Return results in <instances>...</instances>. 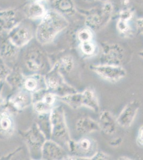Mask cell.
<instances>
[{
  "label": "cell",
  "mask_w": 143,
  "mask_h": 160,
  "mask_svg": "<svg viewBox=\"0 0 143 160\" xmlns=\"http://www.w3.org/2000/svg\"><path fill=\"white\" fill-rule=\"evenodd\" d=\"M61 64L64 68H65L67 71H69L73 67V63L72 59L71 57H65L62 59Z\"/></svg>",
  "instance_id": "21"
},
{
  "label": "cell",
  "mask_w": 143,
  "mask_h": 160,
  "mask_svg": "<svg viewBox=\"0 0 143 160\" xmlns=\"http://www.w3.org/2000/svg\"><path fill=\"white\" fill-rule=\"evenodd\" d=\"M82 106L94 111L98 112L100 110V104L98 97L94 90L90 88L87 89L82 93Z\"/></svg>",
  "instance_id": "10"
},
{
  "label": "cell",
  "mask_w": 143,
  "mask_h": 160,
  "mask_svg": "<svg viewBox=\"0 0 143 160\" xmlns=\"http://www.w3.org/2000/svg\"><path fill=\"white\" fill-rule=\"evenodd\" d=\"M78 38L81 43L89 42L92 40L93 34L89 29H83L78 33Z\"/></svg>",
  "instance_id": "19"
},
{
  "label": "cell",
  "mask_w": 143,
  "mask_h": 160,
  "mask_svg": "<svg viewBox=\"0 0 143 160\" xmlns=\"http://www.w3.org/2000/svg\"><path fill=\"white\" fill-rule=\"evenodd\" d=\"M123 57V49L119 45L112 44L104 48L103 64L119 65Z\"/></svg>",
  "instance_id": "5"
},
{
  "label": "cell",
  "mask_w": 143,
  "mask_h": 160,
  "mask_svg": "<svg viewBox=\"0 0 143 160\" xmlns=\"http://www.w3.org/2000/svg\"><path fill=\"white\" fill-rule=\"evenodd\" d=\"M135 1L139 3L143 4V0H135Z\"/></svg>",
  "instance_id": "28"
},
{
  "label": "cell",
  "mask_w": 143,
  "mask_h": 160,
  "mask_svg": "<svg viewBox=\"0 0 143 160\" xmlns=\"http://www.w3.org/2000/svg\"><path fill=\"white\" fill-rule=\"evenodd\" d=\"M90 69L101 78L109 82H118L127 74L125 69L119 65L100 64L91 66Z\"/></svg>",
  "instance_id": "3"
},
{
  "label": "cell",
  "mask_w": 143,
  "mask_h": 160,
  "mask_svg": "<svg viewBox=\"0 0 143 160\" xmlns=\"http://www.w3.org/2000/svg\"><path fill=\"white\" fill-rule=\"evenodd\" d=\"M33 36V29L29 24L20 22L9 31L8 37L16 47H22L28 43Z\"/></svg>",
  "instance_id": "2"
},
{
  "label": "cell",
  "mask_w": 143,
  "mask_h": 160,
  "mask_svg": "<svg viewBox=\"0 0 143 160\" xmlns=\"http://www.w3.org/2000/svg\"><path fill=\"white\" fill-rule=\"evenodd\" d=\"M68 25L63 15L56 10L47 11L36 28V39L41 43H50Z\"/></svg>",
  "instance_id": "1"
},
{
  "label": "cell",
  "mask_w": 143,
  "mask_h": 160,
  "mask_svg": "<svg viewBox=\"0 0 143 160\" xmlns=\"http://www.w3.org/2000/svg\"><path fill=\"white\" fill-rule=\"evenodd\" d=\"M21 22L19 15L15 10H4L0 11V27L4 31H10Z\"/></svg>",
  "instance_id": "6"
},
{
  "label": "cell",
  "mask_w": 143,
  "mask_h": 160,
  "mask_svg": "<svg viewBox=\"0 0 143 160\" xmlns=\"http://www.w3.org/2000/svg\"><path fill=\"white\" fill-rule=\"evenodd\" d=\"M118 28L122 33H125L128 31L129 26L128 25V20H123L120 19L118 23Z\"/></svg>",
  "instance_id": "22"
},
{
  "label": "cell",
  "mask_w": 143,
  "mask_h": 160,
  "mask_svg": "<svg viewBox=\"0 0 143 160\" xmlns=\"http://www.w3.org/2000/svg\"><path fill=\"white\" fill-rule=\"evenodd\" d=\"M110 15L103 10L101 14L96 13L88 17L85 21V24L90 29L96 30L101 27V24L104 20V18H106V16L109 17Z\"/></svg>",
  "instance_id": "14"
},
{
  "label": "cell",
  "mask_w": 143,
  "mask_h": 160,
  "mask_svg": "<svg viewBox=\"0 0 143 160\" xmlns=\"http://www.w3.org/2000/svg\"><path fill=\"white\" fill-rule=\"evenodd\" d=\"M92 159L94 160H106L108 158L107 155L105 154V153L102 152H98L94 154V155L92 157Z\"/></svg>",
  "instance_id": "25"
},
{
  "label": "cell",
  "mask_w": 143,
  "mask_h": 160,
  "mask_svg": "<svg viewBox=\"0 0 143 160\" xmlns=\"http://www.w3.org/2000/svg\"><path fill=\"white\" fill-rule=\"evenodd\" d=\"M67 102L75 108H79L81 106H82V93L75 94L72 95L71 96L67 97Z\"/></svg>",
  "instance_id": "18"
},
{
  "label": "cell",
  "mask_w": 143,
  "mask_h": 160,
  "mask_svg": "<svg viewBox=\"0 0 143 160\" xmlns=\"http://www.w3.org/2000/svg\"><path fill=\"white\" fill-rule=\"evenodd\" d=\"M138 26L140 28V29L143 31V19L138 21Z\"/></svg>",
  "instance_id": "26"
},
{
  "label": "cell",
  "mask_w": 143,
  "mask_h": 160,
  "mask_svg": "<svg viewBox=\"0 0 143 160\" xmlns=\"http://www.w3.org/2000/svg\"><path fill=\"white\" fill-rule=\"evenodd\" d=\"M25 87L27 89L29 90H33L36 89L37 87V82L34 79L29 78L26 81L25 83Z\"/></svg>",
  "instance_id": "23"
},
{
  "label": "cell",
  "mask_w": 143,
  "mask_h": 160,
  "mask_svg": "<svg viewBox=\"0 0 143 160\" xmlns=\"http://www.w3.org/2000/svg\"><path fill=\"white\" fill-rule=\"evenodd\" d=\"M36 1H38V2H40V1H49V2H54L55 0H36Z\"/></svg>",
  "instance_id": "27"
},
{
  "label": "cell",
  "mask_w": 143,
  "mask_h": 160,
  "mask_svg": "<svg viewBox=\"0 0 143 160\" xmlns=\"http://www.w3.org/2000/svg\"><path fill=\"white\" fill-rule=\"evenodd\" d=\"M47 11L45 8L39 2L31 3L26 9V15L28 18L37 19L42 18Z\"/></svg>",
  "instance_id": "11"
},
{
  "label": "cell",
  "mask_w": 143,
  "mask_h": 160,
  "mask_svg": "<svg viewBox=\"0 0 143 160\" xmlns=\"http://www.w3.org/2000/svg\"><path fill=\"white\" fill-rule=\"evenodd\" d=\"M12 127V120L6 113L0 115V128L4 131H7Z\"/></svg>",
  "instance_id": "16"
},
{
  "label": "cell",
  "mask_w": 143,
  "mask_h": 160,
  "mask_svg": "<svg viewBox=\"0 0 143 160\" xmlns=\"http://www.w3.org/2000/svg\"><path fill=\"white\" fill-rule=\"evenodd\" d=\"M140 108V102L138 100L129 102L122 109L116 119L118 124L123 128L130 127L136 118Z\"/></svg>",
  "instance_id": "4"
},
{
  "label": "cell",
  "mask_w": 143,
  "mask_h": 160,
  "mask_svg": "<svg viewBox=\"0 0 143 160\" xmlns=\"http://www.w3.org/2000/svg\"><path fill=\"white\" fill-rule=\"evenodd\" d=\"M98 123L100 129L105 134L112 135L116 131L118 124L116 120L109 111H103L100 113Z\"/></svg>",
  "instance_id": "8"
},
{
  "label": "cell",
  "mask_w": 143,
  "mask_h": 160,
  "mask_svg": "<svg viewBox=\"0 0 143 160\" xmlns=\"http://www.w3.org/2000/svg\"><path fill=\"white\" fill-rule=\"evenodd\" d=\"M3 29H2V28L0 27V35L2 34V33H3Z\"/></svg>",
  "instance_id": "29"
},
{
  "label": "cell",
  "mask_w": 143,
  "mask_h": 160,
  "mask_svg": "<svg viewBox=\"0 0 143 160\" xmlns=\"http://www.w3.org/2000/svg\"><path fill=\"white\" fill-rule=\"evenodd\" d=\"M54 2V10L62 15H72L74 13V4L72 0H55Z\"/></svg>",
  "instance_id": "12"
},
{
  "label": "cell",
  "mask_w": 143,
  "mask_h": 160,
  "mask_svg": "<svg viewBox=\"0 0 143 160\" xmlns=\"http://www.w3.org/2000/svg\"><path fill=\"white\" fill-rule=\"evenodd\" d=\"M76 130L80 134L85 135L99 131L100 129L98 122L89 118H83L76 122Z\"/></svg>",
  "instance_id": "9"
},
{
  "label": "cell",
  "mask_w": 143,
  "mask_h": 160,
  "mask_svg": "<svg viewBox=\"0 0 143 160\" xmlns=\"http://www.w3.org/2000/svg\"><path fill=\"white\" fill-rule=\"evenodd\" d=\"M29 102V98L25 93H21L17 96L15 99V105L18 108H23Z\"/></svg>",
  "instance_id": "20"
},
{
  "label": "cell",
  "mask_w": 143,
  "mask_h": 160,
  "mask_svg": "<svg viewBox=\"0 0 143 160\" xmlns=\"http://www.w3.org/2000/svg\"><path fill=\"white\" fill-rule=\"evenodd\" d=\"M137 142L140 146L143 147V127L140 128L138 133Z\"/></svg>",
  "instance_id": "24"
},
{
  "label": "cell",
  "mask_w": 143,
  "mask_h": 160,
  "mask_svg": "<svg viewBox=\"0 0 143 160\" xmlns=\"http://www.w3.org/2000/svg\"><path fill=\"white\" fill-rule=\"evenodd\" d=\"M76 145V148L81 152L85 154L90 153L94 148L93 142L88 138L82 139Z\"/></svg>",
  "instance_id": "15"
},
{
  "label": "cell",
  "mask_w": 143,
  "mask_h": 160,
  "mask_svg": "<svg viewBox=\"0 0 143 160\" xmlns=\"http://www.w3.org/2000/svg\"><path fill=\"white\" fill-rule=\"evenodd\" d=\"M25 63L29 69L33 71H38L45 64V57L40 50H30L26 55Z\"/></svg>",
  "instance_id": "7"
},
{
  "label": "cell",
  "mask_w": 143,
  "mask_h": 160,
  "mask_svg": "<svg viewBox=\"0 0 143 160\" xmlns=\"http://www.w3.org/2000/svg\"><path fill=\"white\" fill-rule=\"evenodd\" d=\"M16 47L10 41L7 36L0 35V53L4 57L13 56L16 52Z\"/></svg>",
  "instance_id": "13"
},
{
  "label": "cell",
  "mask_w": 143,
  "mask_h": 160,
  "mask_svg": "<svg viewBox=\"0 0 143 160\" xmlns=\"http://www.w3.org/2000/svg\"><path fill=\"white\" fill-rule=\"evenodd\" d=\"M80 48L82 52L87 56H91L94 53L96 47L91 41L83 42L81 43Z\"/></svg>",
  "instance_id": "17"
}]
</instances>
